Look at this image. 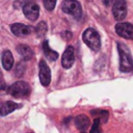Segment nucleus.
Listing matches in <instances>:
<instances>
[{"label": "nucleus", "instance_id": "f257e3e1", "mask_svg": "<svg viewBox=\"0 0 133 133\" xmlns=\"http://www.w3.org/2000/svg\"><path fill=\"white\" fill-rule=\"evenodd\" d=\"M117 49L119 53V70L124 73L132 72L133 70V59L129 52V49L126 45L118 43Z\"/></svg>", "mask_w": 133, "mask_h": 133}, {"label": "nucleus", "instance_id": "f03ea898", "mask_svg": "<svg viewBox=\"0 0 133 133\" xmlns=\"http://www.w3.org/2000/svg\"><path fill=\"white\" fill-rule=\"evenodd\" d=\"M82 38L83 42L94 51H99L101 48V38L99 33L92 29V28H88L86 29L83 34H82Z\"/></svg>", "mask_w": 133, "mask_h": 133}, {"label": "nucleus", "instance_id": "7ed1b4c3", "mask_svg": "<svg viewBox=\"0 0 133 133\" xmlns=\"http://www.w3.org/2000/svg\"><path fill=\"white\" fill-rule=\"evenodd\" d=\"M8 94L14 98H26L30 94V86L25 81H17L8 87Z\"/></svg>", "mask_w": 133, "mask_h": 133}, {"label": "nucleus", "instance_id": "20e7f679", "mask_svg": "<svg viewBox=\"0 0 133 133\" xmlns=\"http://www.w3.org/2000/svg\"><path fill=\"white\" fill-rule=\"evenodd\" d=\"M61 9L65 14L72 15L76 19H80L82 16V8L77 0H63L61 4Z\"/></svg>", "mask_w": 133, "mask_h": 133}, {"label": "nucleus", "instance_id": "39448f33", "mask_svg": "<svg viewBox=\"0 0 133 133\" xmlns=\"http://www.w3.org/2000/svg\"><path fill=\"white\" fill-rule=\"evenodd\" d=\"M112 14L116 21H123L127 16L126 0H115L112 6Z\"/></svg>", "mask_w": 133, "mask_h": 133}, {"label": "nucleus", "instance_id": "423d86ee", "mask_svg": "<svg viewBox=\"0 0 133 133\" xmlns=\"http://www.w3.org/2000/svg\"><path fill=\"white\" fill-rule=\"evenodd\" d=\"M25 17L30 21H35L39 15V7L34 1H26L23 6Z\"/></svg>", "mask_w": 133, "mask_h": 133}, {"label": "nucleus", "instance_id": "0eeeda50", "mask_svg": "<svg viewBox=\"0 0 133 133\" xmlns=\"http://www.w3.org/2000/svg\"><path fill=\"white\" fill-rule=\"evenodd\" d=\"M38 66H39V73H38L39 81H41L43 86H48L50 84V81H51L50 69H49V66L45 60H41L38 63Z\"/></svg>", "mask_w": 133, "mask_h": 133}, {"label": "nucleus", "instance_id": "6e6552de", "mask_svg": "<svg viewBox=\"0 0 133 133\" xmlns=\"http://www.w3.org/2000/svg\"><path fill=\"white\" fill-rule=\"evenodd\" d=\"M115 32L127 39H133V25L130 23H118L115 25Z\"/></svg>", "mask_w": 133, "mask_h": 133}, {"label": "nucleus", "instance_id": "1a4fd4ad", "mask_svg": "<svg viewBox=\"0 0 133 133\" xmlns=\"http://www.w3.org/2000/svg\"><path fill=\"white\" fill-rule=\"evenodd\" d=\"M75 61V50L74 47L68 46L66 49L64 50L61 58V64L64 69H70Z\"/></svg>", "mask_w": 133, "mask_h": 133}, {"label": "nucleus", "instance_id": "9d476101", "mask_svg": "<svg viewBox=\"0 0 133 133\" xmlns=\"http://www.w3.org/2000/svg\"><path fill=\"white\" fill-rule=\"evenodd\" d=\"M10 29H11V32L17 36L28 35L33 31V28L31 26H28V25H25V24H21V23L12 24Z\"/></svg>", "mask_w": 133, "mask_h": 133}, {"label": "nucleus", "instance_id": "9b49d317", "mask_svg": "<svg viewBox=\"0 0 133 133\" xmlns=\"http://www.w3.org/2000/svg\"><path fill=\"white\" fill-rule=\"evenodd\" d=\"M21 105L20 104H17L12 101H7V102H4L1 106H0V115H7L11 112H14L16 109L20 108Z\"/></svg>", "mask_w": 133, "mask_h": 133}, {"label": "nucleus", "instance_id": "f8f14e48", "mask_svg": "<svg viewBox=\"0 0 133 133\" xmlns=\"http://www.w3.org/2000/svg\"><path fill=\"white\" fill-rule=\"evenodd\" d=\"M2 65L6 71H9L14 65V57L9 50H4L2 53Z\"/></svg>", "mask_w": 133, "mask_h": 133}, {"label": "nucleus", "instance_id": "ddd939ff", "mask_svg": "<svg viewBox=\"0 0 133 133\" xmlns=\"http://www.w3.org/2000/svg\"><path fill=\"white\" fill-rule=\"evenodd\" d=\"M89 124H90L89 118L85 114H79V115H77L75 117V126H76L77 129H79L81 131L87 129Z\"/></svg>", "mask_w": 133, "mask_h": 133}, {"label": "nucleus", "instance_id": "4468645a", "mask_svg": "<svg viewBox=\"0 0 133 133\" xmlns=\"http://www.w3.org/2000/svg\"><path fill=\"white\" fill-rule=\"evenodd\" d=\"M43 50H44V54L46 55V57H47L49 60L54 61V60H56V59L58 58V53L50 48L49 42H48L47 39L44 41V43H43Z\"/></svg>", "mask_w": 133, "mask_h": 133}, {"label": "nucleus", "instance_id": "2eb2a0df", "mask_svg": "<svg viewBox=\"0 0 133 133\" xmlns=\"http://www.w3.org/2000/svg\"><path fill=\"white\" fill-rule=\"evenodd\" d=\"M17 51H18L19 54L22 55V57H23L24 60H29L33 56V51L27 45H19L17 47Z\"/></svg>", "mask_w": 133, "mask_h": 133}, {"label": "nucleus", "instance_id": "dca6fc26", "mask_svg": "<svg viewBox=\"0 0 133 133\" xmlns=\"http://www.w3.org/2000/svg\"><path fill=\"white\" fill-rule=\"evenodd\" d=\"M90 113L95 116H97L96 118H100L101 122L106 123L108 119V111L106 110H91Z\"/></svg>", "mask_w": 133, "mask_h": 133}, {"label": "nucleus", "instance_id": "f3484780", "mask_svg": "<svg viewBox=\"0 0 133 133\" xmlns=\"http://www.w3.org/2000/svg\"><path fill=\"white\" fill-rule=\"evenodd\" d=\"M35 32L38 37H43L47 32V24L45 22H39L35 27Z\"/></svg>", "mask_w": 133, "mask_h": 133}, {"label": "nucleus", "instance_id": "a211bd4d", "mask_svg": "<svg viewBox=\"0 0 133 133\" xmlns=\"http://www.w3.org/2000/svg\"><path fill=\"white\" fill-rule=\"evenodd\" d=\"M89 133H102V130H101V119L100 118H95L92 127H91Z\"/></svg>", "mask_w": 133, "mask_h": 133}, {"label": "nucleus", "instance_id": "6ab92c4d", "mask_svg": "<svg viewBox=\"0 0 133 133\" xmlns=\"http://www.w3.org/2000/svg\"><path fill=\"white\" fill-rule=\"evenodd\" d=\"M55 5H56V0H44V6L49 11L53 10Z\"/></svg>", "mask_w": 133, "mask_h": 133}, {"label": "nucleus", "instance_id": "aec40b11", "mask_svg": "<svg viewBox=\"0 0 133 133\" xmlns=\"http://www.w3.org/2000/svg\"><path fill=\"white\" fill-rule=\"evenodd\" d=\"M7 91H8V87H7L6 83H5V81L3 80L2 74H1V72H0V95H4V94H6Z\"/></svg>", "mask_w": 133, "mask_h": 133}, {"label": "nucleus", "instance_id": "412c9836", "mask_svg": "<svg viewBox=\"0 0 133 133\" xmlns=\"http://www.w3.org/2000/svg\"><path fill=\"white\" fill-rule=\"evenodd\" d=\"M103 2H104V4H105L106 6H109V5L111 4L112 0H103Z\"/></svg>", "mask_w": 133, "mask_h": 133}, {"label": "nucleus", "instance_id": "4be33fe9", "mask_svg": "<svg viewBox=\"0 0 133 133\" xmlns=\"http://www.w3.org/2000/svg\"><path fill=\"white\" fill-rule=\"evenodd\" d=\"M81 133H85V132H81Z\"/></svg>", "mask_w": 133, "mask_h": 133}]
</instances>
